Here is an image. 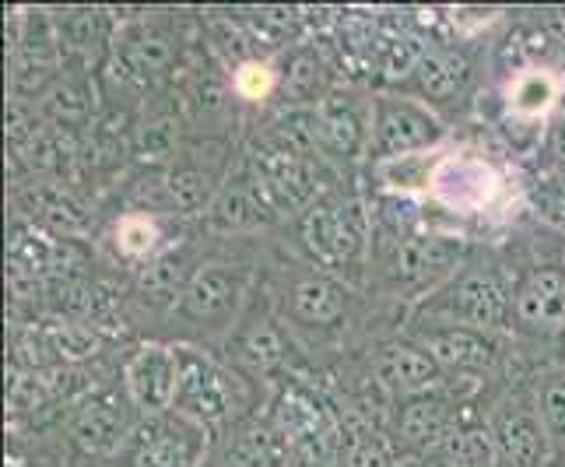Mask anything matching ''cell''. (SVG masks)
Returning a JSON list of instances; mask_svg holds the SVG:
<instances>
[{
  "label": "cell",
  "instance_id": "obj_15",
  "mask_svg": "<svg viewBox=\"0 0 565 467\" xmlns=\"http://www.w3.org/2000/svg\"><path fill=\"white\" fill-rule=\"evenodd\" d=\"M565 95V74L555 67H523L505 85V109L520 124H537L552 116L555 106H562Z\"/></svg>",
  "mask_w": 565,
  "mask_h": 467
},
{
  "label": "cell",
  "instance_id": "obj_33",
  "mask_svg": "<svg viewBox=\"0 0 565 467\" xmlns=\"http://www.w3.org/2000/svg\"><path fill=\"white\" fill-rule=\"evenodd\" d=\"M46 106H50V113H53L61 124L85 120V113H88V99H85V92L77 88V85H67V82H61L56 88H50V99H46Z\"/></svg>",
  "mask_w": 565,
  "mask_h": 467
},
{
  "label": "cell",
  "instance_id": "obj_8",
  "mask_svg": "<svg viewBox=\"0 0 565 467\" xmlns=\"http://www.w3.org/2000/svg\"><path fill=\"white\" fill-rule=\"evenodd\" d=\"M492 443L505 467H544L548 457V433L534 404L510 401L492 422Z\"/></svg>",
  "mask_w": 565,
  "mask_h": 467
},
{
  "label": "cell",
  "instance_id": "obj_32",
  "mask_svg": "<svg viewBox=\"0 0 565 467\" xmlns=\"http://www.w3.org/2000/svg\"><path fill=\"white\" fill-rule=\"evenodd\" d=\"M39 215H43L50 225L64 229V232H77L85 225V215L77 211V204L61 190H43L39 193Z\"/></svg>",
  "mask_w": 565,
  "mask_h": 467
},
{
  "label": "cell",
  "instance_id": "obj_4",
  "mask_svg": "<svg viewBox=\"0 0 565 467\" xmlns=\"http://www.w3.org/2000/svg\"><path fill=\"white\" fill-rule=\"evenodd\" d=\"M232 407H236V386L225 369L193 348H180V391L172 412L201 425H214L228 418Z\"/></svg>",
  "mask_w": 565,
  "mask_h": 467
},
{
  "label": "cell",
  "instance_id": "obj_7",
  "mask_svg": "<svg viewBox=\"0 0 565 467\" xmlns=\"http://www.w3.org/2000/svg\"><path fill=\"white\" fill-rule=\"evenodd\" d=\"M513 314L537 338H565V267H534L513 291Z\"/></svg>",
  "mask_w": 565,
  "mask_h": 467
},
{
  "label": "cell",
  "instance_id": "obj_34",
  "mask_svg": "<svg viewBox=\"0 0 565 467\" xmlns=\"http://www.w3.org/2000/svg\"><path fill=\"white\" fill-rule=\"evenodd\" d=\"M344 467H390V450L373 433H359L352 443H348Z\"/></svg>",
  "mask_w": 565,
  "mask_h": 467
},
{
  "label": "cell",
  "instance_id": "obj_36",
  "mask_svg": "<svg viewBox=\"0 0 565 467\" xmlns=\"http://www.w3.org/2000/svg\"><path fill=\"white\" fill-rule=\"evenodd\" d=\"M270 88H275V71L267 64H243L236 71V92L243 99H264Z\"/></svg>",
  "mask_w": 565,
  "mask_h": 467
},
{
  "label": "cell",
  "instance_id": "obj_27",
  "mask_svg": "<svg viewBox=\"0 0 565 467\" xmlns=\"http://www.w3.org/2000/svg\"><path fill=\"white\" fill-rule=\"evenodd\" d=\"M439 446L454 467H489L495 457V443L484 429H454Z\"/></svg>",
  "mask_w": 565,
  "mask_h": 467
},
{
  "label": "cell",
  "instance_id": "obj_25",
  "mask_svg": "<svg viewBox=\"0 0 565 467\" xmlns=\"http://www.w3.org/2000/svg\"><path fill=\"white\" fill-rule=\"evenodd\" d=\"M116 246H120V253L130 261H154L162 246V229L151 215H145V211H130V215H124L120 225H116Z\"/></svg>",
  "mask_w": 565,
  "mask_h": 467
},
{
  "label": "cell",
  "instance_id": "obj_12",
  "mask_svg": "<svg viewBox=\"0 0 565 467\" xmlns=\"http://www.w3.org/2000/svg\"><path fill=\"white\" fill-rule=\"evenodd\" d=\"M317 124H320V145L334 155H344V159H355L365 145H373V103H369V109H362L344 92L323 95L317 106Z\"/></svg>",
  "mask_w": 565,
  "mask_h": 467
},
{
  "label": "cell",
  "instance_id": "obj_40",
  "mask_svg": "<svg viewBox=\"0 0 565 467\" xmlns=\"http://www.w3.org/2000/svg\"><path fill=\"white\" fill-rule=\"evenodd\" d=\"M548 151H552V159L558 162L562 177H565V116H558V120L548 127Z\"/></svg>",
  "mask_w": 565,
  "mask_h": 467
},
{
  "label": "cell",
  "instance_id": "obj_24",
  "mask_svg": "<svg viewBox=\"0 0 565 467\" xmlns=\"http://www.w3.org/2000/svg\"><path fill=\"white\" fill-rule=\"evenodd\" d=\"M439 151L443 148L380 162V177H383V183L390 190H397V193H425V198H428V183H433V169H436Z\"/></svg>",
  "mask_w": 565,
  "mask_h": 467
},
{
  "label": "cell",
  "instance_id": "obj_31",
  "mask_svg": "<svg viewBox=\"0 0 565 467\" xmlns=\"http://www.w3.org/2000/svg\"><path fill=\"white\" fill-rule=\"evenodd\" d=\"M285 355L281 348V338L275 335L270 327H257L253 335H246L243 341V362L249 369H260V373H267V369H275Z\"/></svg>",
  "mask_w": 565,
  "mask_h": 467
},
{
  "label": "cell",
  "instance_id": "obj_23",
  "mask_svg": "<svg viewBox=\"0 0 565 467\" xmlns=\"http://www.w3.org/2000/svg\"><path fill=\"white\" fill-rule=\"evenodd\" d=\"M190 278H193V270L186 275V264H183V257H180L177 250L159 253V257L148 261V267H145L141 291H145L148 299H154V303H172L177 296L183 299Z\"/></svg>",
  "mask_w": 565,
  "mask_h": 467
},
{
  "label": "cell",
  "instance_id": "obj_5",
  "mask_svg": "<svg viewBox=\"0 0 565 467\" xmlns=\"http://www.w3.org/2000/svg\"><path fill=\"white\" fill-rule=\"evenodd\" d=\"M302 236L320 264L348 267L362 261L365 219L359 204H309L302 215Z\"/></svg>",
  "mask_w": 565,
  "mask_h": 467
},
{
  "label": "cell",
  "instance_id": "obj_21",
  "mask_svg": "<svg viewBox=\"0 0 565 467\" xmlns=\"http://www.w3.org/2000/svg\"><path fill=\"white\" fill-rule=\"evenodd\" d=\"M467 74H471V67H467V61L454 50H425L415 71L418 88L428 99H450L457 88H463Z\"/></svg>",
  "mask_w": 565,
  "mask_h": 467
},
{
  "label": "cell",
  "instance_id": "obj_1",
  "mask_svg": "<svg viewBox=\"0 0 565 467\" xmlns=\"http://www.w3.org/2000/svg\"><path fill=\"white\" fill-rule=\"evenodd\" d=\"M207 454V425L180 412L151 415L134 425L124 443L127 467H201Z\"/></svg>",
  "mask_w": 565,
  "mask_h": 467
},
{
  "label": "cell",
  "instance_id": "obj_10",
  "mask_svg": "<svg viewBox=\"0 0 565 467\" xmlns=\"http://www.w3.org/2000/svg\"><path fill=\"white\" fill-rule=\"evenodd\" d=\"M278 433L285 436L291 457L306 464L330 460V418L309 394L288 391L278 404Z\"/></svg>",
  "mask_w": 565,
  "mask_h": 467
},
{
  "label": "cell",
  "instance_id": "obj_13",
  "mask_svg": "<svg viewBox=\"0 0 565 467\" xmlns=\"http://www.w3.org/2000/svg\"><path fill=\"white\" fill-rule=\"evenodd\" d=\"M463 257V243L460 240H446V236H407L394 250V278L412 285V288H433L439 285L457 261Z\"/></svg>",
  "mask_w": 565,
  "mask_h": 467
},
{
  "label": "cell",
  "instance_id": "obj_6",
  "mask_svg": "<svg viewBox=\"0 0 565 467\" xmlns=\"http://www.w3.org/2000/svg\"><path fill=\"white\" fill-rule=\"evenodd\" d=\"M124 380H127L130 404L138 407L145 418L172 412L177 391H180V348L141 344L138 352L130 355Z\"/></svg>",
  "mask_w": 565,
  "mask_h": 467
},
{
  "label": "cell",
  "instance_id": "obj_2",
  "mask_svg": "<svg viewBox=\"0 0 565 467\" xmlns=\"http://www.w3.org/2000/svg\"><path fill=\"white\" fill-rule=\"evenodd\" d=\"M428 198L457 211V215H478V211L499 204L502 177L489 159H481L475 151H439Z\"/></svg>",
  "mask_w": 565,
  "mask_h": 467
},
{
  "label": "cell",
  "instance_id": "obj_30",
  "mask_svg": "<svg viewBox=\"0 0 565 467\" xmlns=\"http://www.w3.org/2000/svg\"><path fill=\"white\" fill-rule=\"evenodd\" d=\"M537 412L544 422V433H548L552 446H562L565 450V380H555L541 391Z\"/></svg>",
  "mask_w": 565,
  "mask_h": 467
},
{
  "label": "cell",
  "instance_id": "obj_9",
  "mask_svg": "<svg viewBox=\"0 0 565 467\" xmlns=\"http://www.w3.org/2000/svg\"><path fill=\"white\" fill-rule=\"evenodd\" d=\"M243 291H246V270L228 267V264H204L193 270L180 306L190 320L214 323V320L236 317Z\"/></svg>",
  "mask_w": 565,
  "mask_h": 467
},
{
  "label": "cell",
  "instance_id": "obj_35",
  "mask_svg": "<svg viewBox=\"0 0 565 467\" xmlns=\"http://www.w3.org/2000/svg\"><path fill=\"white\" fill-rule=\"evenodd\" d=\"M169 193H172V201H177L180 208H186V211L201 208L204 198H207L204 177H201V172H193V169L172 172V177H169Z\"/></svg>",
  "mask_w": 565,
  "mask_h": 467
},
{
  "label": "cell",
  "instance_id": "obj_11",
  "mask_svg": "<svg viewBox=\"0 0 565 467\" xmlns=\"http://www.w3.org/2000/svg\"><path fill=\"white\" fill-rule=\"evenodd\" d=\"M450 314L457 317V327L492 335L510 323L513 296L495 275H463L450 291Z\"/></svg>",
  "mask_w": 565,
  "mask_h": 467
},
{
  "label": "cell",
  "instance_id": "obj_17",
  "mask_svg": "<svg viewBox=\"0 0 565 467\" xmlns=\"http://www.w3.org/2000/svg\"><path fill=\"white\" fill-rule=\"evenodd\" d=\"M439 369L443 365L415 344H386L376 359L380 380L390 386V391L407 394V397H418V394L433 391V386L439 383Z\"/></svg>",
  "mask_w": 565,
  "mask_h": 467
},
{
  "label": "cell",
  "instance_id": "obj_14",
  "mask_svg": "<svg viewBox=\"0 0 565 467\" xmlns=\"http://www.w3.org/2000/svg\"><path fill=\"white\" fill-rule=\"evenodd\" d=\"M11 56H14V85L18 88H39L43 77L53 74L56 61H61V32L53 29L46 14H32L11 39Z\"/></svg>",
  "mask_w": 565,
  "mask_h": 467
},
{
  "label": "cell",
  "instance_id": "obj_16",
  "mask_svg": "<svg viewBox=\"0 0 565 467\" xmlns=\"http://www.w3.org/2000/svg\"><path fill=\"white\" fill-rule=\"evenodd\" d=\"M425 348L443 369H460V373H484L495 362V344L489 335L471 327H443V330H428Z\"/></svg>",
  "mask_w": 565,
  "mask_h": 467
},
{
  "label": "cell",
  "instance_id": "obj_38",
  "mask_svg": "<svg viewBox=\"0 0 565 467\" xmlns=\"http://www.w3.org/2000/svg\"><path fill=\"white\" fill-rule=\"evenodd\" d=\"M317 82H320V64H317V56H309V53L296 56V61H291V71H288V85H291V92H296V95H309V92L317 88Z\"/></svg>",
  "mask_w": 565,
  "mask_h": 467
},
{
  "label": "cell",
  "instance_id": "obj_39",
  "mask_svg": "<svg viewBox=\"0 0 565 467\" xmlns=\"http://www.w3.org/2000/svg\"><path fill=\"white\" fill-rule=\"evenodd\" d=\"M537 39H541V46H552L565 61V14H552Z\"/></svg>",
  "mask_w": 565,
  "mask_h": 467
},
{
  "label": "cell",
  "instance_id": "obj_3",
  "mask_svg": "<svg viewBox=\"0 0 565 467\" xmlns=\"http://www.w3.org/2000/svg\"><path fill=\"white\" fill-rule=\"evenodd\" d=\"M439 141L443 124L425 103L401 99V95H380V99H373V151L380 155V162L436 151Z\"/></svg>",
  "mask_w": 565,
  "mask_h": 467
},
{
  "label": "cell",
  "instance_id": "obj_18",
  "mask_svg": "<svg viewBox=\"0 0 565 467\" xmlns=\"http://www.w3.org/2000/svg\"><path fill=\"white\" fill-rule=\"evenodd\" d=\"M127 415L116 397H92L74 418V436L88 454H113L130 439Z\"/></svg>",
  "mask_w": 565,
  "mask_h": 467
},
{
  "label": "cell",
  "instance_id": "obj_37",
  "mask_svg": "<svg viewBox=\"0 0 565 467\" xmlns=\"http://www.w3.org/2000/svg\"><path fill=\"white\" fill-rule=\"evenodd\" d=\"M53 348L67 359H82L88 352H95V335L82 330L77 323H67V327H56L53 330Z\"/></svg>",
  "mask_w": 565,
  "mask_h": 467
},
{
  "label": "cell",
  "instance_id": "obj_29",
  "mask_svg": "<svg viewBox=\"0 0 565 467\" xmlns=\"http://www.w3.org/2000/svg\"><path fill=\"white\" fill-rule=\"evenodd\" d=\"M166 61H169V43L159 32L141 29L138 39H130V43H127V56H124L127 71H154V67H162Z\"/></svg>",
  "mask_w": 565,
  "mask_h": 467
},
{
  "label": "cell",
  "instance_id": "obj_19",
  "mask_svg": "<svg viewBox=\"0 0 565 467\" xmlns=\"http://www.w3.org/2000/svg\"><path fill=\"white\" fill-rule=\"evenodd\" d=\"M450 433V407L436 394H418L401 407V436L415 446L443 443Z\"/></svg>",
  "mask_w": 565,
  "mask_h": 467
},
{
  "label": "cell",
  "instance_id": "obj_28",
  "mask_svg": "<svg viewBox=\"0 0 565 467\" xmlns=\"http://www.w3.org/2000/svg\"><path fill=\"white\" fill-rule=\"evenodd\" d=\"M64 32H67V43H71L74 50L95 53V50H99V46L106 43V35H109V29H106V14H103L99 8H77V11L67 18Z\"/></svg>",
  "mask_w": 565,
  "mask_h": 467
},
{
  "label": "cell",
  "instance_id": "obj_22",
  "mask_svg": "<svg viewBox=\"0 0 565 467\" xmlns=\"http://www.w3.org/2000/svg\"><path fill=\"white\" fill-rule=\"evenodd\" d=\"M8 261H11V278L14 282H35L43 278L46 270H53V261H56V243L43 232H18L8 246Z\"/></svg>",
  "mask_w": 565,
  "mask_h": 467
},
{
  "label": "cell",
  "instance_id": "obj_20",
  "mask_svg": "<svg viewBox=\"0 0 565 467\" xmlns=\"http://www.w3.org/2000/svg\"><path fill=\"white\" fill-rule=\"evenodd\" d=\"M291 309H296V317L313 323V327H330L338 323L341 309H344V291L338 282L330 278H306L296 285V291H291Z\"/></svg>",
  "mask_w": 565,
  "mask_h": 467
},
{
  "label": "cell",
  "instance_id": "obj_26",
  "mask_svg": "<svg viewBox=\"0 0 565 467\" xmlns=\"http://www.w3.org/2000/svg\"><path fill=\"white\" fill-rule=\"evenodd\" d=\"M211 211H214V222H218L222 229H228V232L257 229V225L267 222L260 198L253 190H246V187H228L222 198L211 204Z\"/></svg>",
  "mask_w": 565,
  "mask_h": 467
}]
</instances>
